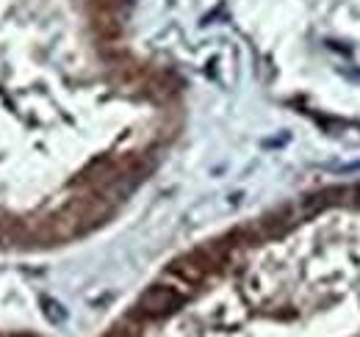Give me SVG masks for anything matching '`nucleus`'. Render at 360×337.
Instances as JSON below:
<instances>
[{
	"label": "nucleus",
	"mask_w": 360,
	"mask_h": 337,
	"mask_svg": "<svg viewBox=\"0 0 360 337\" xmlns=\"http://www.w3.org/2000/svg\"><path fill=\"white\" fill-rule=\"evenodd\" d=\"M180 304H183V296H180L178 291L164 288V285H155V288H147V291L141 293L136 310H139L141 315H147V318H161V315L175 312Z\"/></svg>",
	"instance_id": "obj_1"
},
{
	"label": "nucleus",
	"mask_w": 360,
	"mask_h": 337,
	"mask_svg": "<svg viewBox=\"0 0 360 337\" xmlns=\"http://www.w3.org/2000/svg\"><path fill=\"white\" fill-rule=\"evenodd\" d=\"M42 307H45V315L53 321V324H64V321H67V312H64V307H61L58 301L42 298Z\"/></svg>",
	"instance_id": "obj_2"
},
{
	"label": "nucleus",
	"mask_w": 360,
	"mask_h": 337,
	"mask_svg": "<svg viewBox=\"0 0 360 337\" xmlns=\"http://www.w3.org/2000/svg\"><path fill=\"white\" fill-rule=\"evenodd\" d=\"M120 3H134V0H120Z\"/></svg>",
	"instance_id": "obj_3"
}]
</instances>
